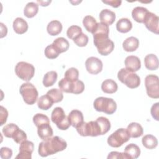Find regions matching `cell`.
Returning a JSON list of instances; mask_svg holds the SVG:
<instances>
[{"mask_svg": "<svg viewBox=\"0 0 159 159\" xmlns=\"http://www.w3.org/2000/svg\"><path fill=\"white\" fill-rule=\"evenodd\" d=\"M67 147L66 142L58 136H55L41 142L39 145V155L45 157L64 150Z\"/></svg>", "mask_w": 159, "mask_h": 159, "instance_id": "cell-1", "label": "cell"}, {"mask_svg": "<svg viewBox=\"0 0 159 159\" xmlns=\"http://www.w3.org/2000/svg\"><path fill=\"white\" fill-rule=\"evenodd\" d=\"M93 39L94 44L101 55L106 56L113 51L114 43L109 38V35H94Z\"/></svg>", "mask_w": 159, "mask_h": 159, "instance_id": "cell-2", "label": "cell"}, {"mask_svg": "<svg viewBox=\"0 0 159 159\" xmlns=\"http://www.w3.org/2000/svg\"><path fill=\"white\" fill-rule=\"evenodd\" d=\"M93 106L96 111L103 112L109 115L114 113L117 109L116 101L112 98L105 97L97 98L94 101Z\"/></svg>", "mask_w": 159, "mask_h": 159, "instance_id": "cell-3", "label": "cell"}, {"mask_svg": "<svg viewBox=\"0 0 159 159\" xmlns=\"http://www.w3.org/2000/svg\"><path fill=\"white\" fill-rule=\"evenodd\" d=\"M117 78L121 83L131 89L137 88L140 84V77L136 73L129 71L124 68H121L119 71Z\"/></svg>", "mask_w": 159, "mask_h": 159, "instance_id": "cell-4", "label": "cell"}, {"mask_svg": "<svg viewBox=\"0 0 159 159\" xmlns=\"http://www.w3.org/2000/svg\"><path fill=\"white\" fill-rule=\"evenodd\" d=\"M76 129L78 133L83 137H96L101 135L100 127L96 120L89 121L88 122L83 121L81 124L78 125Z\"/></svg>", "mask_w": 159, "mask_h": 159, "instance_id": "cell-5", "label": "cell"}, {"mask_svg": "<svg viewBox=\"0 0 159 159\" xmlns=\"http://www.w3.org/2000/svg\"><path fill=\"white\" fill-rule=\"evenodd\" d=\"M130 137L127 129L120 128L116 130L107 139V143L112 147L117 148L127 142Z\"/></svg>", "mask_w": 159, "mask_h": 159, "instance_id": "cell-6", "label": "cell"}, {"mask_svg": "<svg viewBox=\"0 0 159 159\" xmlns=\"http://www.w3.org/2000/svg\"><path fill=\"white\" fill-rule=\"evenodd\" d=\"M24 102L29 105L34 104L38 98V91L36 88L30 83H23L19 89Z\"/></svg>", "mask_w": 159, "mask_h": 159, "instance_id": "cell-7", "label": "cell"}, {"mask_svg": "<svg viewBox=\"0 0 159 159\" xmlns=\"http://www.w3.org/2000/svg\"><path fill=\"white\" fill-rule=\"evenodd\" d=\"M51 119L60 130H67L71 125L68 116L65 115L63 109L60 107H57L53 110Z\"/></svg>", "mask_w": 159, "mask_h": 159, "instance_id": "cell-8", "label": "cell"}, {"mask_svg": "<svg viewBox=\"0 0 159 159\" xmlns=\"http://www.w3.org/2000/svg\"><path fill=\"white\" fill-rule=\"evenodd\" d=\"M15 73L21 80L29 81L34 76L35 68L30 63L25 61H20L17 63L15 67Z\"/></svg>", "mask_w": 159, "mask_h": 159, "instance_id": "cell-9", "label": "cell"}, {"mask_svg": "<svg viewBox=\"0 0 159 159\" xmlns=\"http://www.w3.org/2000/svg\"><path fill=\"white\" fill-rule=\"evenodd\" d=\"M145 84L147 95L153 99L159 98V78L155 75H148L145 77Z\"/></svg>", "mask_w": 159, "mask_h": 159, "instance_id": "cell-10", "label": "cell"}, {"mask_svg": "<svg viewBox=\"0 0 159 159\" xmlns=\"http://www.w3.org/2000/svg\"><path fill=\"white\" fill-rule=\"evenodd\" d=\"M33 142L25 140L22 142L19 147V153L16 157V159H31L32 153L34 151Z\"/></svg>", "mask_w": 159, "mask_h": 159, "instance_id": "cell-11", "label": "cell"}, {"mask_svg": "<svg viewBox=\"0 0 159 159\" xmlns=\"http://www.w3.org/2000/svg\"><path fill=\"white\" fill-rule=\"evenodd\" d=\"M86 70L92 75H97L102 70V63L100 59L94 57L87 58L85 62Z\"/></svg>", "mask_w": 159, "mask_h": 159, "instance_id": "cell-12", "label": "cell"}, {"mask_svg": "<svg viewBox=\"0 0 159 159\" xmlns=\"http://www.w3.org/2000/svg\"><path fill=\"white\" fill-rule=\"evenodd\" d=\"M158 20L159 18L156 14L148 11L145 17L143 23L148 30L156 34H158Z\"/></svg>", "mask_w": 159, "mask_h": 159, "instance_id": "cell-13", "label": "cell"}, {"mask_svg": "<svg viewBox=\"0 0 159 159\" xmlns=\"http://www.w3.org/2000/svg\"><path fill=\"white\" fill-rule=\"evenodd\" d=\"M125 68L132 72L137 71L141 67V62L139 57L130 55L125 58L124 61Z\"/></svg>", "mask_w": 159, "mask_h": 159, "instance_id": "cell-14", "label": "cell"}, {"mask_svg": "<svg viewBox=\"0 0 159 159\" xmlns=\"http://www.w3.org/2000/svg\"><path fill=\"white\" fill-rule=\"evenodd\" d=\"M37 134L39 137L43 141L48 140L53 136V132L50 123L42 124L37 127Z\"/></svg>", "mask_w": 159, "mask_h": 159, "instance_id": "cell-15", "label": "cell"}, {"mask_svg": "<svg viewBox=\"0 0 159 159\" xmlns=\"http://www.w3.org/2000/svg\"><path fill=\"white\" fill-rule=\"evenodd\" d=\"M99 19L101 22L110 25L113 24L116 19V14L109 9H104L101 11L99 14Z\"/></svg>", "mask_w": 159, "mask_h": 159, "instance_id": "cell-16", "label": "cell"}, {"mask_svg": "<svg viewBox=\"0 0 159 159\" xmlns=\"http://www.w3.org/2000/svg\"><path fill=\"white\" fill-rule=\"evenodd\" d=\"M68 119L70 122V124L73 127H76L78 125L81 124L83 122V113L76 109L71 111L68 114Z\"/></svg>", "mask_w": 159, "mask_h": 159, "instance_id": "cell-17", "label": "cell"}, {"mask_svg": "<svg viewBox=\"0 0 159 159\" xmlns=\"http://www.w3.org/2000/svg\"><path fill=\"white\" fill-rule=\"evenodd\" d=\"M126 129L132 138H138L142 136L143 132L142 125L137 122H131L128 125Z\"/></svg>", "mask_w": 159, "mask_h": 159, "instance_id": "cell-18", "label": "cell"}, {"mask_svg": "<svg viewBox=\"0 0 159 159\" xmlns=\"http://www.w3.org/2000/svg\"><path fill=\"white\" fill-rule=\"evenodd\" d=\"M13 29L17 34H23L28 29L27 22L21 17H17L13 21Z\"/></svg>", "mask_w": 159, "mask_h": 159, "instance_id": "cell-19", "label": "cell"}, {"mask_svg": "<svg viewBox=\"0 0 159 159\" xmlns=\"http://www.w3.org/2000/svg\"><path fill=\"white\" fill-rule=\"evenodd\" d=\"M148 11L147 8L141 6H137L133 9L132 11V18L137 22L143 23L145 17Z\"/></svg>", "mask_w": 159, "mask_h": 159, "instance_id": "cell-20", "label": "cell"}, {"mask_svg": "<svg viewBox=\"0 0 159 159\" xmlns=\"http://www.w3.org/2000/svg\"><path fill=\"white\" fill-rule=\"evenodd\" d=\"M139 45V40L134 37L127 38L122 43L123 48L126 52H134L136 50Z\"/></svg>", "mask_w": 159, "mask_h": 159, "instance_id": "cell-21", "label": "cell"}, {"mask_svg": "<svg viewBox=\"0 0 159 159\" xmlns=\"http://www.w3.org/2000/svg\"><path fill=\"white\" fill-rule=\"evenodd\" d=\"M118 88L116 82L111 79L104 80L101 84L102 91L107 94H112L117 91Z\"/></svg>", "mask_w": 159, "mask_h": 159, "instance_id": "cell-22", "label": "cell"}, {"mask_svg": "<svg viewBox=\"0 0 159 159\" xmlns=\"http://www.w3.org/2000/svg\"><path fill=\"white\" fill-rule=\"evenodd\" d=\"M124 153L128 156L129 159H135L140 156V149L136 144L130 143L125 147Z\"/></svg>", "mask_w": 159, "mask_h": 159, "instance_id": "cell-23", "label": "cell"}, {"mask_svg": "<svg viewBox=\"0 0 159 159\" xmlns=\"http://www.w3.org/2000/svg\"><path fill=\"white\" fill-rule=\"evenodd\" d=\"M145 67L149 70H155L158 68V60L154 54H148L144 58Z\"/></svg>", "mask_w": 159, "mask_h": 159, "instance_id": "cell-24", "label": "cell"}, {"mask_svg": "<svg viewBox=\"0 0 159 159\" xmlns=\"http://www.w3.org/2000/svg\"><path fill=\"white\" fill-rule=\"evenodd\" d=\"M62 30V25L61 22L57 20H53L50 21L47 27V30L48 34L52 36L57 35Z\"/></svg>", "mask_w": 159, "mask_h": 159, "instance_id": "cell-25", "label": "cell"}, {"mask_svg": "<svg viewBox=\"0 0 159 159\" xmlns=\"http://www.w3.org/2000/svg\"><path fill=\"white\" fill-rule=\"evenodd\" d=\"M132 28L131 21L127 18H122L119 19L116 24V29L117 31L121 33H127Z\"/></svg>", "mask_w": 159, "mask_h": 159, "instance_id": "cell-26", "label": "cell"}, {"mask_svg": "<svg viewBox=\"0 0 159 159\" xmlns=\"http://www.w3.org/2000/svg\"><path fill=\"white\" fill-rule=\"evenodd\" d=\"M38 11L39 5L34 2H29L24 7V14L27 18H32L37 14Z\"/></svg>", "mask_w": 159, "mask_h": 159, "instance_id": "cell-27", "label": "cell"}, {"mask_svg": "<svg viewBox=\"0 0 159 159\" xmlns=\"http://www.w3.org/2000/svg\"><path fill=\"white\" fill-rule=\"evenodd\" d=\"M142 142L143 145L148 149H153L158 145L157 138L151 134L144 135L142 139Z\"/></svg>", "mask_w": 159, "mask_h": 159, "instance_id": "cell-28", "label": "cell"}, {"mask_svg": "<svg viewBox=\"0 0 159 159\" xmlns=\"http://www.w3.org/2000/svg\"><path fill=\"white\" fill-rule=\"evenodd\" d=\"M54 102L51 99V98L47 95H43L40 96L37 101V106L40 109L42 110H48L53 105Z\"/></svg>", "mask_w": 159, "mask_h": 159, "instance_id": "cell-29", "label": "cell"}, {"mask_svg": "<svg viewBox=\"0 0 159 159\" xmlns=\"http://www.w3.org/2000/svg\"><path fill=\"white\" fill-rule=\"evenodd\" d=\"M57 73L55 71H50L47 72L43 76V84L45 87L53 86L57 80Z\"/></svg>", "mask_w": 159, "mask_h": 159, "instance_id": "cell-30", "label": "cell"}, {"mask_svg": "<svg viewBox=\"0 0 159 159\" xmlns=\"http://www.w3.org/2000/svg\"><path fill=\"white\" fill-rule=\"evenodd\" d=\"M97 24L96 19L91 16H86L83 20V24L86 30L92 34L94 32Z\"/></svg>", "mask_w": 159, "mask_h": 159, "instance_id": "cell-31", "label": "cell"}, {"mask_svg": "<svg viewBox=\"0 0 159 159\" xmlns=\"http://www.w3.org/2000/svg\"><path fill=\"white\" fill-rule=\"evenodd\" d=\"M53 44L58 50L60 53L67 51L70 45L68 41L63 37H58L56 39L53 41Z\"/></svg>", "mask_w": 159, "mask_h": 159, "instance_id": "cell-32", "label": "cell"}, {"mask_svg": "<svg viewBox=\"0 0 159 159\" xmlns=\"http://www.w3.org/2000/svg\"><path fill=\"white\" fill-rule=\"evenodd\" d=\"M74 81H70L67 80L66 78H63L60 80L58 82V86L61 91L68 93H73V91L74 89Z\"/></svg>", "mask_w": 159, "mask_h": 159, "instance_id": "cell-33", "label": "cell"}, {"mask_svg": "<svg viewBox=\"0 0 159 159\" xmlns=\"http://www.w3.org/2000/svg\"><path fill=\"white\" fill-rule=\"evenodd\" d=\"M53 101L54 103L59 102L62 101L63 98V95L62 91L57 88H53L47 91V94Z\"/></svg>", "mask_w": 159, "mask_h": 159, "instance_id": "cell-34", "label": "cell"}, {"mask_svg": "<svg viewBox=\"0 0 159 159\" xmlns=\"http://www.w3.org/2000/svg\"><path fill=\"white\" fill-rule=\"evenodd\" d=\"M101 130V135H104L106 134L110 129L111 128V122L108 119L104 117H99L96 120Z\"/></svg>", "mask_w": 159, "mask_h": 159, "instance_id": "cell-35", "label": "cell"}, {"mask_svg": "<svg viewBox=\"0 0 159 159\" xmlns=\"http://www.w3.org/2000/svg\"><path fill=\"white\" fill-rule=\"evenodd\" d=\"M45 55L49 59H55L58 57L60 52L53 43L48 45L45 49Z\"/></svg>", "mask_w": 159, "mask_h": 159, "instance_id": "cell-36", "label": "cell"}, {"mask_svg": "<svg viewBox=\"0 0 159 159\" xmlns=\"http://www.w3.org/2000/svg\"><path fill=\"white\" fill-rule=\"evenodd\" d=\"M19 127L16 125L15 124L11 123L7 124L2 128V133L4 134V136L7 138H12V136L16 132L17 129H19Z\"/></svg>", "mask_w": 159, "mask_h": 159, "instance_id": "cell-37", "label": "cell"}, {"mask_svg": "<svg viewBox=\"0 0 159 159\" xmlns=\"http://www.w3.org/2000/svg\"><path fill=\"white\" fill-rule=\"evenodd\" d=\"M33 122L37 127L42 124L50 123L48 117L46 115L41 113H37L34 116Z\"/></svg>", "mask_w": 159, "mask_h": 159, "instance_id": "cell-38", "label": "cell"}, {"mask_svg": "<svg viewBox=\"0 0 159 159\" xmlns=\"http://www.w3.org/2000/svg\"><path fill=\"white\" fill-rule=\"evenodd\" d=\"M81 33H82L81 28L80 26L75 25L70 26L66 31L67 37L69 39L72 40H74L76 37H78Z\"/></svg>", "mask_w": 159, "mask_h": 159, "instance_id": "cell-39", "label": "cell"}, {"mask_svg": "<svg viewBox=\"0 0 159 159\" xmlns=\"http://www.w3.org/2000/svg\"><path fill=\"white\" fill-rule=\"evenodd\" d=\"M65 78L70 81H74L78 80L79 71L78 70L74 68L71 67L68 69L65 73Z\"/></svg>", "mask_w": 159, "mask_h": 159, "instance_id": "cell-40", "label": "cell"}, {"mask_svg": "<svg viewBox=\"0 0 159 159\" xmlns=\"http://www.w3.org/2000/svg\"><path fill=\"white\" fill-rule=\"evenodd\" d=\"M12 139L15 142L20 144L22 142L25 141L27 139V135L24 131L19 129L16 130V132L12 136Z\"/></svg>", "mask_w": 159, "mask_h": 159, "instance_id": "cell-41", "label": "cell"}, {"mask_svg": "<svg viewBox=\"0 0 159 159\" xmlns=\"http://www.w3.org/2000/svg\"><path fill=\"white\" fill-rule=\"evenodd\" d=\"M88 37L84 33H81L73 40L75 44L79 47H85L88 42Z\"/></svg>", "mask_w": 159, "mask_h": 159, "instance_id": "cell-42", "label": "cell"}, {"mask_svg": "<svg viewBox=\"0 0 159 159\" xmlns=\"http://www.w3.org/2000/svg\"><path fill=\"white\" fill-rule=\"evenodd\" d=\"M84 89V84L82 81L79 80L75 81L73 94H79L83 93Z\"/></svg>", "mask_w": 159, "mask_h": 159, "instance_id": "cell-43", "label": "cell"}, {"mask_svg": "<svg viewBox=\"0 0 159 159\" xmlns=\"http://www.w3.org/2000/svg\"><path fill=\"white\" fill-rule=\"evenodd\" d=\"M0 155L2 159H9L12 155V151L7 147H2L0 150Z\"/></svg>", "mask_w": 159, "mask_h": 159, "instance_id": "cell-44", "label": "cell"}, {"mask_svg": "<svg viewBox=\"0 0 159 159\" xmlns=\"http://www.w3.org/2000/svg\"><path fill=\"white\" fill-rule=\"evenodd\" d=\"M8 117V112L7 109L2 106L0 107V125L4 124Z\"/></svg>", "mask_w": 159, "mask_h": 159, "instance_id": "cell-45", "label": "cell"}, {"mask_svg": "<svg viewBox=\"0 0 159 159\" xmlns=\"http://www.w3.org/2000/svg\"><path fill=\"white\" fill-rule=\"evenodd\" d=\"M108 159L111 158H123V159H129L128 156L124 152H111L109 153L107 156Z\"/></svg>", "mask_w": 159, "mask_h": 159, "instance_id": "cell-46", "label": "cell"}, {"mask_svg": "<svg viewBox=\"0 0 159 159\" xmlns=\"http://www.w3.org/2000/svg\"><path fill=\"white\" fill-rule=\"evenodd\" d=\"M158 111H159V102H156L155 104H153L150 111L152 116L156 120H159Z\"/></svg>", "mask_w": 159, "mask_h": 159, "instance_id": "cell-47", "label": "cell"}, {"mask_svg": "<svg viewBox=\"0 0 159 159\" xmlns=\"http://www.w3.org/2000/svg\"><path fill=\"white\" fill-rule=\"evenodd\" d=\"M104 4L111 6L113 7H118L120 6L122 1L120 0H109V1H102Z\"/></svg>", "mask_w": 159, "mask_h": 159, "instance_id": "cell-48", "label": "cell"}, {"mask_svg": "<svg viewBox=\"0 0 159 159\" xmlns=\"http://www.w3.org/2000/svg\"><path fill=\"white\" fill-rule=\"evenodd\" d=\"M37 2L40 4V6H47L49 3L51 2V1H37Z\"/></svg>", "mask_w": 159, "mask_h": 159, "instance_id": "cell-49", "label": "cell"}]
</instances>
